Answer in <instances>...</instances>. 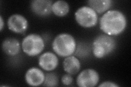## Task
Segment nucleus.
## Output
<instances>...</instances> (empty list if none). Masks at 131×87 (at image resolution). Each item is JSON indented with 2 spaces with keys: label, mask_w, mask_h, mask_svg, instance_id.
<instances>
[{
  "label": "nucleus",
  "mask_w": 131,
  "mask_h": 87,
  "mask_svg": "<svg viewBox=\"0 0 131 87\" xmlns=\"http://www.w3.org/2000/svg\"><path fill=\"white\" fill-rule=\"evenodd\" d=\"M44 41L42 36L37 34H30L23 40V51L29 56H37L44 48Z\"/></svg>",
  "instance_id": "obj_4"
},
{
  "label": "nucleus",
  "mask_w": 131,
  "mask_h": 87,
  "mask_svg": "<svg viewBox=\"0 0 131 87\" xmlns=\"http://www.w3.org/2000/svg\"><path fill=\"white\" fill-rule=\"evenodd\" d=\"M2 48L4 52L10 56L17 55L20 51L19 41L14 38H8L4 40L2 44Z\"/></svg>",
  "instance_id": "obj_11"
},
{
  "label": "nucleus",
  "mask_w": 131,
  "mask_h": 87,
  "mask_svg": "<svg viewBox=\"0 0 131 87\" xmlns=\"http://www.w3.org/2000/svg\"><path fill=\"white\" fill-rule=\"evenodd\" d=\"M59 83V78L54 73H48L45 75L43 86H56Z\"/></svg>",
  "instance_id": "obj_15"
},
{
  "label": "nucleus",
  "mask_w": 131,
  "mask_h": 87,
  "mask_svg": "<svg viewBox=\"0 0 131 87\" xmlns=\"http://www.w3.org/2000/svg\"><path fill=\"white\" fill-rule=\"evenodd\" d=\"M90 7L98 14H102L112 7V1L110 0H90L88 1Z\"/></svg>",
  "instance_id": "obj_13"
},
{
  "label": "nucleus",
  "mask_w": 131,
  "mask_h": 87,
  "mask_svg": "<svg viewBox=\"0 0 131 87\" xmlns=\"http://www.w3.org/2000/svg\"><path fill=\"white\" fill-rule=\"evenodd\" d=\"M62 83L65 85H71L73 82V77L70 74H66L62 76Z\"/></svg>",
  "instance_id": "obj_16"
},
{
  "label": "nucleus",
  "mask_w": 131,
  "mask_h": 87,
  "mask_svg": "<svg viewBox=\"0 0 131 87\" xmlns=\"http://www.w3.org/2000/svg\"><path fill=\"white\" fill-rule=\"evenodd\" d=\"M64 71L70 74H75L80 71L81 64L79 60L75 56L67 57L63 62Z\"/></svg>",
  "instance_id": "obj_12"
},
{
  "label": "nucleus",
  "mask_w": 131,
  "mask_h": 87,
  "mask_svg": "<svg viewBox=\"0 0 131 87\" xmlns=\"http://www.w3.org/2000/svg\"><path fill=\"white\" fill-rule=\"evenodd\" d=\"M0 23H1V25H0V29H1V31H2V29L4 27V21H3V20L2 19V17L1 16H0Z\"/></svg>",
  "instance_id": "obj_18"
},
{
  "label": "nucleus",
  "mask_w": 131,
  "mask_h": 87,
  "mask_svg": "<svg viewBox=\"0 0 131 87\" xmlns=\"http://www.w3.org/2000/svg\"><path fill=\"white\" fill-rule=\"evenodd\" d=\"M53 50L61 57H68L74 53L76 42L74 38L69 34L61 33L55 37L52 42Z\"/></svg>",
  "instance_id": "obj_2"
},
{
  "label": "nucleus",
  "mask_w": 131,
  "mask_h": 87,
  "mask_svg": "<svg viewBox=\"0 0 131 87\" xmlns=\"http://www.w3.org/2000/svg\"><path fill=\"white\" fill-rule=\"evenodd\" d=\"M52 2L49 0H34L31 3L32 11L39 16H47L51 12Z\"/></svg>",
  "instance_id": "obj_9"
},
{
  "label": "nucleus",
  "mask_w": 131,
  "mask_h": 87,
  "mask_svg": "<svg viewBox=\"0 0 131 87\" xmlns=\"http://www.w3.org/2000/svg\"><path fill=\"white\" fill-rule=\"evenodd\" d=\"M8 28L16 33H23L27 30L28 22L26 19L21 15L13 14L9 18L7 21Z\"/></svg>",
  "instance_id": "obj_7"
},
{
  "label": "nucleus",
  "mask_w": 131,
  "mask_h": 87,
  "mask_svg": "<svg viewBox=\"0 0 131 87\" xmlns=\"http://www.w3.org/2000/svg\"><path fill=\"white\" fill-rule=\"evenodd\" d=\"M75 18L78 23L84 28L95 26L98 21L97 13L89 6L79 8L75 12Z\"/></svg>",
  "instance_id": "obj_5"
},
{
  "label": "nucleus",
  "mask_w": 131,
  "mask_h": 87,
  "mask_svg": "<svg viewBox=\"0 0 131 87\" xmlns=\"http://www.w3.org/2000/svg\"><path fill=\"white\" fill-rule=\"evenodd\" d=\"M100 28L105 34L117 35L124 31L127 25L126 16L121 11L109 10L100 19Z\"/></svg>",
  "instance_id": "obj_1"
},
{
  "label": "nucleus",
  "mask_w": 131,
  "mask_h": 87,
  "mask_svg": "<svg viewBox=\"0 0 131 87\" xmlns=\"http://www.w3.org/2000/svg\"><path fill=\"white\" fill-rule=\"evenodd\" d=\"M116 46V41L112 36L107 34L100 35L93 42V54L97 58H103L111 53Z\"/></svg>",
  "instance_id": "obj_3"
},
{
  "label": "nucleus",
  "mask_w": 131,
  "mask_h": 87,
  "mask_svg": "<svg viewBox=\"0 0 131 87\" xmlns=\"http://www.w3.org/2000/svg\"><path fill=\"white\" fill-rule=\"evenodd\" d=\"M52 13L55 15L62 17L66 15L69 11L68 3L64 1H57L52 3L51 7Z\"/></svg>",
  "instance_id": "obj_14"
},
{
  "label": "nucleus",
  "mask_w": 131,
  "mask_h": 87,
  "mask_svg": "<svg viewBox=\"0 0 131 87\" xmlns=\"http://www.w3.org/2000/svg\"><path fill=\"white\" fill-rule=\"evenodd\" d=\"M99 81V74L96 70L92 69L82 71L77 77V85L81 87H93Z\"/></svg>",
  "instance_id": "obj_6"
},
{
  "label": "nucleus",
  "mask_w": 131,
  "mask_h": 87,
  "mask_svg": "<svg viewBox=\"0 0 131 87\" xmlns=\"http://www.w3.org/2000/svg\"><path fill=\"white\" fill-rule=\"evenodd\" d=\"M25 78L28 85L39 86L43 84L45 79V74L39 69L34 67L27 70Z\"/></svg>",
  "instance_id": "obj_10"
},
{
  "label": "nucleus",
  "mask_w": 131,
  "mask_h": 87,
  "mask_svg": "<svg viewBox=\"0 0 131 87\" xmlns=\"http://www.w3.org/2000/svg\"><path fill=\"white\" fill-rule=\"evenodd\" d=\"M38 64L40 67L43 70L51 71L58 66L59 59L54 53L47 52L39 57Z\"/></svg>",
  "instance_id": "obj_8"
},
{
  "label": "nucleus",
  "mask_w": 131,
  "mask_h": 87,
  "mask_svg": "<svg viewBox=\"0 0 131 87\" xmlns=\"http://www.w3.org/2000/svg\"><path fill=\"white\" fill-rule=\"evenodd\" d=\"M119 85L115 83L114 82L110 81H106L102 83L99 85V86H107V87H117Z\"/></svg>",
  "instance_id": "obj_17"
}]
</instances>
